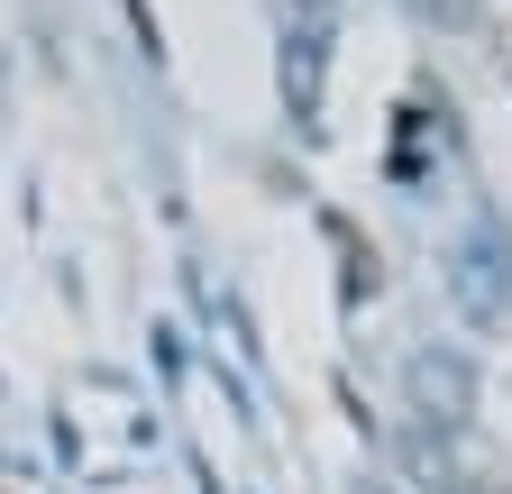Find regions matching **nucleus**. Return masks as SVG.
I'll use <instances>...</instances> for the list:
<instances>
[{
    "label": "nucleus",
    "instance_id": "nucleus-1",
    "mask_svg": "<svg viewBox=\"0 0 512 494\" xmlns=\"http://www.w3.org/2000/svg\"><path fill=\"white\" fill-rule=\"evenodd\" d=\"M412 394L430 421H467V366H448V357H421L412 366Z\"/></svg>",
    "mask_w": 512,
    "mask_h": 494
},
{
    "label": "nucleus",
    "instance_id": "nucleus-2",
    "mask_svg": "<svg viewBox=\"0 0 512 494\" xmlns=\"http://www.w3.org/2000/svg\"><path fill=\"white\" fill-rule=\"evenodd\" d=\"M421 10H439V19H467V10H476V0H421Z\"/></svg>",
    "mask_w": 512,
    "mask_h": 494
},
{
    "label": "nucleus",
    "instance_id": "nucleus-3",
    "mask_svg": "<svg viewBox=\"0 0 512 494\" xmlns=\"http://www.w3.org/2000/svg\"><path fill=\"white\" fill-rule=\"evenodd\" d=\"M503 74H512V55H503Z\"/></svg>",
    "mask_w": 512,
    "mask_h": 494
}]
</instances>
